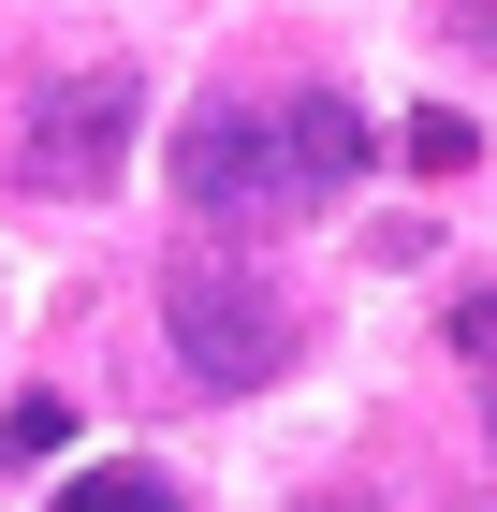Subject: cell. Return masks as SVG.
<instances>
[{
    "instance_id": "6da1fadb",
    "label": "cell",
    "mask_w": 497,
    "mask_h": 512,
    "mask_svg": "<svg viewBox=\"0 0 497 512\" xmlns=\"http://www.w3.org/2000/svg\"><path fill=\"white\" fill-rule=\"evenodd\" d=\"M366 103L351 88H220V103H191L176 118V205H191L205 235H293V220H322V205L366 176Z\"/></svg>"
},
{
    "instance_id": "7a4b0ae2",
    "label": "cell",
    "mask_w": 497,
    "mask_h": 512,
    "mask_svg": "<svg viewBox=\"0 0 497 512\" xmlns=\"http://www.w3.org/2000/svg\"><path fill=\"white\" fill-rule=\"evenodd\" d=\"M293 352H307V308L249 235H191L161 264V366L191 395H264L293 381Z\"/></svg>"
},
{
    "instance_id": "3957f363",
    "label": "cell",
    "mask_w": 497,
    "mask_h": 512,
    "mask_svg": "<svg viewBox=\"0 0 497 512\" xmlns=\"http://www.w3.org/2000/svg\"><path fill=\"white\" fill-rule=\"evenodd\" d=\"M132 118H147V88L117 74V59H88V74H59L30 103V147H15V176H30V191H103L117 161H132Z\"/></svg>"
},
{
    "instance_id": "277c9868",
    "label": "cell",
    "mask_w": 497,
    "mask_h": 512,
    "mask_svg": "<svg viewBox=\"0 0 497 512\" xmlns=\"http://www.w3.org/2000/svg\"><path fill=\"white\" fill-rule=\"evenodd\" d=\"M439 337H454V366H468V381H483V439H497V278H468Z\"/></svg>"
},
{
    "instance_id": "5b68a950",
    "label": "cell",
    "mask_w": 497,
    "mask_h": 512,
    "mask_svg": "<svg viewBox=\"0 0 497 512\" xmlns=\"http://www.w3.org/2000/svg\"><path fill=\"white\" fill-rule=\"evenodd\" d=\"M44 512H191V498H176L161 469H74L59 498H44Z\"/></svg>"
},
{
    "instance_id": "8992f818",
    "label": "cell",
    "mask_w": 497,
    "mask_h": 512,
    "mask_svg": "<svg viewBox=\"0 0 497 512\" xmlns=\"http://www.w3.org/2000/svg\"><path fill=\"white\" fill-rule=\"evenodd\" d=\"M44 454H74V395H15L0 410V469H44Z\"/></svg>"
},
{
    "instance_id": "52a82bcc",
    "label": "cell",
    "mask_w": 497,
    "mask_h": 512,
    "mask_svg": "<svg viewBox=\"0 0 497 512\" xmlns=\"http://www.w3.org/2000/svg\"><path fill=\"white\" fill-rule=\"evenodd\" d=\"M439 44H468V59H497V0H439Z\"/></svg>"
}]
</instances>
